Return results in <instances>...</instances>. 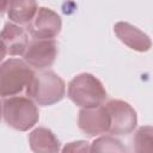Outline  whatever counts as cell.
<instances>
[{
  "mask_svg": "<svg viewBox=\"0 0 153 153\" xmlns=\"http://www.w3.org/2000/svg\"><path fill=\"white\" fill-rule=\"evenodd\" d=\"M35 72L26 61L8 59L0 66V94L2 98L27 92Z\"/></svg>",
  "mask_w": 153,
  "mask_h": 153,
  "instance_id": "cell-1",
  "label": "cell"
},
{
  "mask_svg": "<svg viewBox=\"0 0 153 153\" xmlns=\"http://www.w3.org/2000/svg\"><path fill=\"white\" fill-rule=\"evenodd\" d=\"M30 97L12 96L2 98V118L5 123L19 131H26L35 127L39 120V112Z\"/></svg>",
  "mask_w": 153,
  "mask_h": 153,
  "instance_id": "cell-2",
  "label": "cell"
},
{
  "mask_svg": "<svg viewBox=\"0 0 153 153\" xmlns=\"http://www.w3.org/2000/svg\"><path fill=\"white\" fill-rule=\"evenodd\" d=\"M68 98L81 109L97 108L106 99V91L102 81L90 73L74 76L68 84Z\"/></svg>",
  "mask_w": 153,
  "mask_h": 153,
  "instance_id": "cell-3",
  "label": "cell"
},
{
  "mask_svg": "<svg viewBox=\"0 0 153 153\" xmlns=\"http://www.w3.org/2000/svg\"><path fill=\"white\" fill-rule=\"evenodd\" d=\"M66 93L65 81L54 72L44 71L35 74V78L26 92L38 105L49 106L59 103Z\"/></svg>",
  "mask_w": 153,
  "mask_h": 153,
  "instance_id": "cell-4",
  "label": "cell"
},
{
  "mask_svg": "<svg viewBox=\"0 0 153 153\" xmlns=\"http://www.w3.org/2000/svg\"><path fill=\"white\" fill-rule=\"evenodd\" d=\"M105 108L111 120L110 134L118 136L128 135L134 131L137 124V115L129 103L120 99H111L105 104Z\"/></svg>",
  "mask_w": 153,
  "mask_h": 153,
  "instance_id": "cell-5",
  "label": "cell"
},
{
  "mask_svg": "<svg viewBox=\"0 0 153 153\" xmlns=\"http://www.w3.org/2000/svg\"><path fill=\"white\" fill-rule=\"evenodd\" d=\"M57 55V43L54 38L30 41L25 53L24 61L36 69H44L50 67Z\"/></svg>",
  "mask_w": 153,
  "mask_h": 153,
  "instance_id": "cell-6",
  "label": "cell"
},
{
  "mask_svg": "<svg viewBox=\"0 0 153 153\" xmlns=\"http://www.w3.org/2000/svg\"><path fill=\"white\" fill-rule=\"evenodd\" d=\"M61 17L50 8L39 7L32 22L27 25V31L32 38L47 39L56 37L61 31Z\"/></svg>",
  "mask_w": 153,
  "mask_h": 153,
  "instance_id": "cell-7",
  "label": "cell"
},
{
  "mask_svg": "<svg viewBox=\"0 0 153 153\" xmlns=\"http://www.w3.org/2000/svg\"><path fill=\"white\" fill-rule=\"evenodd\" d=\"M78 126L80 130L88 136H97L100 134L110 133L111 120L105 105L81 109L78 116Z\"/></svg>",
  "mask_w": 153,
  "mask_h": 153,
  "instance_id": "cell-8",
  "label": "cell"
},
{
  "mask_svg": "<svg viewBox=\"0 0 153 153\" xmlns=\"http://www.w3.org/2000/svg\"><path fill=\"white\" fill-rule=\"evenodd\" d=\"M27 32L19 26L18 24L6 23L1 31V44H2V55L1 59L6 55L18 56L24 55L29 45Z\"/></svg>",
  "mask_w": 153,
  "mask_h": 153,
  "instance_id": "cell-9",
  "label": "cell"
},
{
  "mask_svg": "<svg viewBox=\"0 0 153 153\" xmlns=\"http://www.w3.org/2000/svg\"><path fill=\"white\" fill-rule=\"evenodd\" d=\"M114 32L122 43L133 50L145 53L148 51L152 47L151 38L143 31L127 22L116 23L114 26Z\"/></svg>",
  "mask_w": 153,
  "mask_h": 153,
  "instance_id": "cell-10",
  "label": "cell"
},
{
  "mask_svg": "<svg viewBox=\"0 0 153 153\" xmlns=\"http://www.w3.org/2000/svg\"><path fill=\"white\" fill-rule=\"evenodd\" d=\"M8 19L19 25H29L35 18L38 6L36 0H7Z\"/></svg>",
  "mask_w": 153,
  "mask_h": 153,
  "instance_id": "cell-11",
  "label": "cell"
},
{
  "mask_svg": "<svg viewBox=\"0 0 153 153\" xmlns=\"http://www.w3.org/2000/svg\"><path fill=\"white\" fill-rule=\"evenodd\" d=\"M30 148L37 153H55L60 151V141L55 134L43 127L33 129L29 135Z\"/></svg>",
  "mask_w": 153,
  "mask_h": 153,
  "instance_id": "cell-12",
  "label": "cell"
},
{
  "mask_svg": "<svg viewBox=\"0 0 153 153\" xmlns=\"http://www.w3.org/2000/svg\"><path fill=\"white\" fill-rule=\"evenodd\" d=\"M134 151L137 153L153 152V126L140 127L134 135Z\"/></svg>",
  "mask_w": 153,
  "mask_h": 153,
  "instance_id": "cell-13",
  "label": "cell"
},
{
  "mask_svg": "<svg viewBox=\"0 0 153 153\" xmlns=\"http://www.w3.org/2000/svg\"><path fill=\"white\" fill-rule=\"evenodd\" d=\"M127 148L114 136H100L91 143V152H118L123 153Z\"/></svg>",
  "mask_w": 153,
  "mask_h": 153,
  "instance_id": "cell-14",
  "label": "cell"
},
{
  "mask_svg": "<svg viewBox=\"0 0 153 153\" xmlns=\"http://www.w3.org/2000/svg\"><path fill=\"white\" fill-rule=\"evenodd\" d=\"M63 152H91V146L86 141H74L66 145Z\"/></svg>",
  "mask_w": 153,
  "mask_h": 153,
  "instance_id": "cell-15",
  "label": "cell"
}]
</instances>
